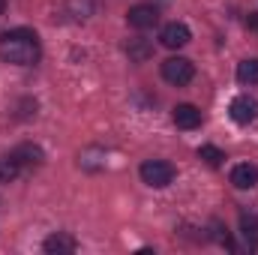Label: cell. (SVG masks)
Returning <instances> with one entry per match:
<instances>
[{"label": "cell", "mask_w": 258, "mask_h": 255, "mask_svg": "<svg viewBox=\"0 0 258 255\" xmlns=\"http://www.w3.org/2000/svg\"><path fill=\"white\" fill-rule=\"evenodd\" d=\"M42 48H39V36L27 27H15L0 33V60L12 66H30L39 60Z\"/></svg>", "instance_id": "cell-1"}, {"label": "cell", "mask_w": 258, "mask_h": 255, "mask_svg": "<svg viewBox=\"0 0 258 255\" xmlns=\"http://www.w3.org/2000/svg\"><path fill=\"white\" fill-rule=\"evenodd\" d=\"M138 174H141V180L147 183V186H153V189H165L171 180H174V165L171 162H165V159H144L141 162V168H138Z\"/></svg>", "instance_id": "cell-2"}, {"label": "cell", "mask_w": 258, "mask_h": 255, "mask_svg": "<svg viewBox=\"0 0 258 255\" xmlns=\"http://www.w3.org/2000/svg\"><path fill=\"white\" fill-rule=\"evenodd\" d=\"M162 78H165L168 84H174V87L189 84L195 78L192 60H186V57H168V60H162Z\"/></svg>", "instance_id": "cell-3"}, {"label": "cell", "mask_w": 258, "mask_h": 255, "mask_svg": "<svg viewBox=\"0 0 258 255\" xmlns=\"http://www.w3.org/2000/svg\"><path fill=\"white\" fill-rule=\"evenodd\" d=\"M228 114H231V120H234V123H240V126H249V123L258 117V102L252 99V96L240 93V96H234V99H231V105H228Z\"/></svg>", "instance_id": "cell-4"}, {"label": "cell", "mask_w": 258, "mask_h": 255, "mask_svg": "<svg viewBox=\"0 0 258 255\" xmlns=\"http://www.w3.org/2000/svg\"><path fill=\"white\" fill-rule=\"evenodd\" d=\"M189 39H192V33H189V27H186L183 21H171V24H165L162 33H159V42H162L165 48H171V51L189 45Z\"/></svg>", "instance_id": "cell-5"}, {"label": "cell", "mask_w": 258, "mask_h": 255, "mask_svg": "<svg viewBox=\"0 0 258 255\" xmlns=\"http://www.w3.org/2000/svg\"><path fill=\"white\" fill-rule=\"evenodd\" d=\"M126 21H129V27H135V30H150L159 21V12H156V6L138 3V6H132L126 12Z\"/></svg>", "instance_id": "cell-6"}, {"label": "cell", "mask_w": 258, "mask_h": 255, "mask_svg": "<svg viewBox=\"0 0 258 255\" xmlns=\"http://www.w3.org/2000/svg\"><path fill=\"white\" fill-rule=\"evenodd\" d=\"M171 120L177 129H198L201 126V108H195L192 102H180V105H174Z\"/></svg>", "instance_id": "cell-7"}, {"label": "cell", "mask_w": 258, "mask_h": 255, "mask_svg": "<svg viewBox=\"0 0 258 255\" xmlns=\"http://www.w3.org/2000/svg\"><path fill=\"white\" fill-rule=\"evenodd\" d=\"M231 183H234V189H252V186H258V165H252V162L234 165L231 168Z\"/></svg>", "instance_id": "cell-8"}, {"label": "cell", "mask_w": 258, "mask_h": 255, "mask_svg": "<svg viewBox=\"0 0 258 255\" xmlns=\"http://www.w3.org/2000/svg\"><path fill=\"white\" fill-rule=\"evenodd\" d=\"M42 249H45L48 255H72L75 249H78V240H75V237H69V234H63V231H57V234L45 237Z\"/></svg>", "instance_id": "cell-9"}, {"label": "cell", "mask_w": 258, "mask_h": 255, "mask_svg": "<svg viewBox=\"0 0 258 255\" xmlns=\"http://www.w3.org/2000/svg\"><path fill=\"white\" fill-rule=\"evenodd\" d=\"M126 54L132 63H147L150 57H153V45L147 42V39H141V36H135V39H129L126 42Z\"/></svg>", "instance_id": "cell-10"}, {"label": "cell", "mask_w": 258, "mask_h": 255, "mask_svg": "<svg viewBox=\"0 0 258 255\" xmlns=\"http://www.w3.org/2000/svg\"><path fill=\"white\" fill-rule=\"evenodd\" d=\"M12 159L18 162V165H42V150L36 147V144H21V147H15L12 150Z\"/></svg>", "instance_id": "cell-11"}, {"label": "cell", "mask_w": 258, "mask_h": 255, "mask_svg": "<svg viewBox=\"0 0 258 255\" xmlns=\"http://www.w3.org/2000/svg\"><path fill=\"white\" fill-rule=\"evenodd\" d=\"M240 234L249 249H258V216L255 213H240Z\"/></svg>", "instance_id": "cell-12"}, {"label": "cell", "mask_w": 258, "mask_h": 255, "mask_svg": "<svg viewBox=\"0 0 258 255\" xmlns=\"http://www.w3.org/2000/svg\"><path fill=\"white\" fill-rule=\"evenodd\" d=\"M237 81L240 84H258V57H249V60H240L237 63Z\"/></svg>", "instance_id": "cell-13"}, {"label": "cell", "mask_w": 258, "mask_h": 255, "mask_svg": "<svg viewBox=\"0 0 258 255\" xmlns=\"http://www.w3.org/2000/svg\"><path fill=\"white\" fill-rule=\"evenodd\" d=\"M198 159H204L210 168H219V165L225 162V153H222L216 144H201V147H198Z\"/></svg>", "instance_id": "cell-14"}, {"label": "cell", "mask_w": 258, "mask_h": 255, "mask_svg": "<svg viewBox=\"0 0 258 255\" xmlns=\"http://www.w3.org/2000/svg\"><path fill=\"white\" fill-rule=\"evenodd\" d=\"M18 171H21V165L9 156V159H0V183H12L15 177H18Z\"/></svg>", "instance_id": "cell-15"}, {"label": "cell", "mask_w": 258, "mask_h": 255, "mask_svg": "<svg viewBox=\"0 0 258 255\" xmlns=\"http://www.w3.org/2000/svg\"><path fill=\"white\" fill-rule=\"evenodd\" d=\"M246 27L258 33V12H249V18H246Z\"/></svg>", "instance_id": "cell-16"}, {"label": "cell", "mask_w": 258, "mask_h": 255, "mask_svg": "<svg viewBox=\"0 0 258 255\" xmlns=\"http://www.w3.org/2000/svg\"><path fill=\"white\" fill-rule=\"evenodd\" d=\"M3 9H6V0H0V15H3Z\"/></svg>", "instance_id": "cell-17"}]
</instances>
